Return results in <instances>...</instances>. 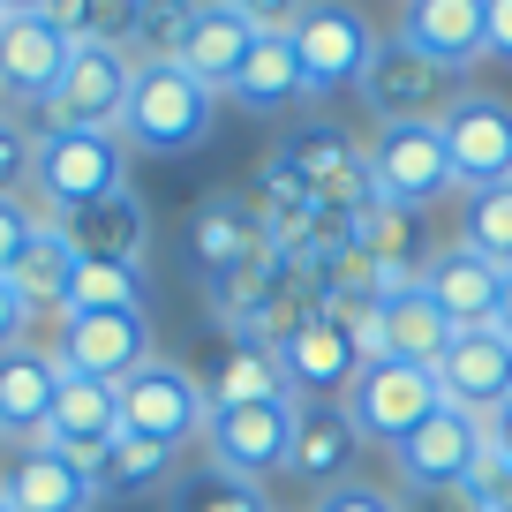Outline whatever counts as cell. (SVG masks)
Listing matches in <instances>:
<instances>
[{
    "label": "cell",
    "mask_w": 512,
    "mask_h": 512,
    "mask_svg": "<svg viewBox=\"0 0 512 512\" xmlns=\"http://www.w3.org/2000/svg\"><path fill=\"white\" fill-rule=\"evenodd\" d=\"M38 445L68 452L76 467H98L113 445H121V384L98 377H61V400H53V422Z\"/></svg>",
    "instance_id": "cell-17"
},
{
    "label": "cell",
    "mask_w": 512,
    "mask_h": 512,
    "mask_svg": "<svg viewBox=\"0 0 512 512\" xmlns=\"http://www.w3.org/2000/svg\"><path fill=\"white\" fill-rule=\"evenodd\" d=\"M0 23H8V8H0Z\"/></svg>",
    "instance_id": "cell-45"
},
{
    "label": "cell",
    "mask_w": 512,
    "mask_h": 512,
    "mask_svg": "<svg viewBox=\"0 0 512 512\" xmlns=\"http://www.w3.org/2000/svg\"><path fill=\"white\" fill-rule=\"evenodd\" d=\"M400 38L445 68H467L490 53V0H407Z\"/></svg>",
    "instance_id": "cell-22"
},
{
    "label": "cell",
    "mask_w": 512,
    "mask_h": 512,
    "mask_svg": "<svg viewBox=\"0 0 512 512\" xmlns=\"http://www.w3.org/2000/svg\"><path fill=\"white\" fill-rule=\"evenodd\" d=\"M437 392H445V407H460V415H490V407L512 400V339L497 332V324H467V332H452V347L437 354Z\"/></svg>",
    "instance_id": "cell-14"
},
{
    "label": "cell",
    "mask_w": 512,
    "mask_h": 512,
    "mask_svg": "<svg viewBox=\"0 0 512 512\" xmlns=\"http://www.w3.org/2000/svg\"><path fill=\"white\" fill-rule=\"evenodd\" d=\"M76 264H83V249L76 241H68V226L61 219H46V211H38V234H31V249L16 256V294L31 309H53V317H61L68 309V287H76Z\"/></svg>",
    "instance_id": "cell-25"
},
{
    "label": "cell",
    "mask_w": 512,
    "mask_h": 512,
    "mask_svg": "<svg viewBox=\"0 0 512 512\" xmlns=\"http://www.w3.org/2000/svg\"><path fill=\"white\" fill-rule=\"evenodd\" d=\"M189 256L204 279H226V272H249V264H264L272 256V234H264V219H256L249 204H234V196H204V204L189 211Z\"/></svg>",
    "instance_id": "cell-19"
},
{
    "label": "cell",
    "mask_w": 512,
    "mask_h": 512,
    "mask_svg": "<svg viewBox=\"0 0 512 512\" xmlns=\"http://www.w3.org/2000/svg\"><path fill=\"white\" fill-rule=\"evenodd\" d=\"M437 128H445V151H452L460 189H497V181H512V98L460 91Z\"/></svg>",
    "instance_id": "cell-13"
},
{
    "label": "cell",
    "mask_w": 512,
    "mask_h": 512,
    "mask_svg": "<svg viewBox=\"0 0 512 512\" xmlns=\"http://www.w3.org/2000/svg\"><path fill=\"white\" fill-rule=\"evenodd\" d=\"M204 422H211V392L181 362L151 354L136 377H121V430L128 437H151V445L181 452L189 437H204Z\"/></svg>",
    "instance_id": "cell-7"
},
{
    "label": "cell",
    "mask_w": 512,
    "mask_h": 512,
    "mask_svg": "<svg viewBox=\"0 0 512 512\" xmlns=\"http://www.w3.org/2000/svg\"><path fill=\"white\" fill-rule=\"evenodd\" d=\"M31 234H38V211L23 196H0V279L16 272V256L31 249Z\"/></svg>",
    "instance_id": "cell-36"
},
{
    "label": "cell",
    "mask_w": 512,
    "mask_h": 512,
    "mask_svg": "<svg viewBox=\"0 0 512 512\" xmlns=\"http://www.w3.org/2000/svg\"><path fill=\"white\" fill-rule=\"evenodd\" d=\"M0 445H8V437H0Z\"/></svg>",
    "instance_id": "cell-46"
},
{
    "label": "cell",
    "mask_w": 512,
    "mask_h": 512,
    "mask_svg": "<svg viewBox=\"0 0 512 512\" xmlns=\"http://www.w3.org/2000/svg\"><path fill=\"white\" fill-rule=\"evenodd\" d=\"M196 8H204V0H136V8H128V61L136 68L174 61L181 38H189V23H196Z\"/></svg>",
    "instance_id": "cell-30"
},
{
    "label": "cell",
    "mask_w": 512,
    "mask_h": 512,
    "mask_svg": "<svg viewBox=\"0 0 512 512\" xmlns=\"http://www.w3.org/2000/svg\"><path fill=\"white\" fill-rule=\"evenodd\" d=\"M61 354L53 347H8L0 354V437L8 445H38L61 400Z\"/></svg>",
    "instance_id": "cell-18"
},
{
    "label": "cell",
    "mask_w": 512,
    "mask_h": 512,
    "mask_svg": "<svg viewBox=\"0 0 512 512\" xmlns=\"http://www.w3.org/2000/svg\"><path fill=\"white\" fill-rule=\"evenodd\" d=\"M249 46H256V23H249V16H234L226 0H204L174 61L189 68L204 91H234V76H241V61H249Z\"/></svg>",
    "instance_id": "cell-23"
},
{
    "label": "cell",
    "mask_w": 512,
    "mask_h": 512,
    "mask_svg": "<svg viewBox=\"0 0 512 512\" xmlns=\"http://www.w3.org/2000/svg\"><path fill=\"white\" fill-rule=\"evenodd\" d=\"M460 91H467L460 68L430 61V53L407 46L400 31L377 38V53H369V68H362V98H369L377 121H445Z\"/></svg>",
    "instance_id": "cell-4"
},
{
    "label": "cell",
    "mask_w": 512,
    "mask_h": 512,
    "mask_svg": "<svg viewBox=\"0 0 512 512\" xmlns=\"http://www.w3.org/2000/svg\"><path fill=\"white\" fill-rule=\"evenodd\" d=\"M211 121H219V91H204L181 61H144L121 113V144L144 159H181L211 136Z\"/></svg>",
    "instance_id": "cell-1"
},
{
    "label": "cell",
    "mask_w": 512,
    "mask_h": 512,
    "mask_svg": "<svg viewBox=\"0 0 512 512\" xmlns=\"http://www.w3.org/2000/svg\"><path fill=\"white\" fill-rule=\"evenodd\" d=\"M400 512H475V497L467 490H407Z\"/></svg>",
    "instance_id": "cell-41"
},
{
    "label": "cell",
    "mask_w": 512,
    "mask_h": 512,
    "mask_svg": "<svg viewBox=\"0 0 512 512\" xmlns=\"http://www.w3.org/2000/svg\"><path fill=\"white\" fill-rule=\"evenodd\" d=\"M226 98H241L249 113H279L287 98H302L294 38L287 31H256V46H249V61H241V76H234V91H226Z\"/></svg>",
    "instance_id": "cell-28"
},
{
    "label": "cell",
    "mask_w": 512,
    "mask_h": 512,
    "mask_svg": "<svg viewBox=\"0 0 512 512\" xmlns=\"http://www.w3.org/2000/svg\"><path fill=\"white\" fill-rule=\"evenodd\" d=\"M309 407L302 400H264V407H211L204 422V445H211V467L241 482H264L272 467L294 460V437H302Z\"/></svg>",
    "instance_id": "cell-8"
},
{
    "label": "cell",
    "mask_w": 512,
    "mask_h": 512,
    "mask_svg": "<svg viewBox=\"0 0 512 512\" xmlns=\"http://www.w3.org/2000/svg\"><path fill=\"white\" fill-rule=\"evenodd\" d=\"M354 445H362V437H354L347 407H339V415H309V422H302V437H294L287 475L302 482V490H317V497H324V490H339V482H347Z\"/></svg>",
    "instance_id": "cell-27"
},
{
    "label": "cell",
    "mask_w": 512,
    "mask_h": 512,
    "mask_svg": "<svg viewBox=\"0 0 512 512\" xmlns=\"http://www.w3.org/2000/svg\"><path fill=\"white\" fill-rule=\"evenodd\" d=\"M377 317H384V354L392 362H422V369H437V354L452 347V317L422 294V279L407 294H384L377 302Z\"/></svg>",
    "instance_id": "cell-26"
},
{
    "label": "cell",
    "mask_w": 512,
    "mask_h": 512,
    "mask_svg": "<svg viewBox=\"0 0 512 512\" xmlns=\"http://www.w3.org/2000/svg\"><path fill=\"white\" fill-rule=\"evenodd\" d=\"M0 505L8 512H91L98 475L53 445H16V460L0 467Z\"/></svg>",
    "instance_id": "cell-16"
},
{
    "label": "cell",
    "mask_w": 512,
    "mask_h": 512,
    "mask_svg": "<svg viewBox=\"0 0 512 512\" xmlns=\"http://www.w3.org/2000/svg\"><path fill=\"white\" fill-rule=\"evenodd\" d=\"M407 490H467V475L482 467V422L460 415V407H437L422 430H407L392 445Z\"/></svg>",
    "instance_id": "cell-15"
},
{
    "label": "cell",
    "mask_w": 512,
    "mask_h": 512,
    "mask_svg": "<svg viewBox=\"0 0 512 512\" xmlns=\"http://www.w3.org/2000/svg\"><path fill=\"white\" fill-rule=\"evenodd\" d=\"M31 159H38V128L0 113V196H23L31 189Z\"/></svg>",
    "instance_id": "cell-35"
},
{
    "label": "cell",
    "mask_w": 512,
    "mask_h": 512,
    "mask_svg": "<svg viewBox=\"0 0 512 512\" xmlns=\"http://www.w3.org/2000/svg\"><path fill=\"white\" fill-rule=\"evenodd\" d=\"M68 53H76V38L53 16H8L0 23V113L23 106V113L46 121L53 91H61V76H68Z\"/></svg>",
    "instance_id": "cell-10"
},
{
    "label": "cell",
    "mask_w": 512,
    "mask_h": 512,
    "mask_svg": "<svg viewBox=\"0 0 512 512\" xmlns=\"http://www.w3.org/2000/svg\"><path fill=\"white\" fill-rule=\"evenodd\" d=\"M174 460H181L174 445H151V437H128V430H121V445L91 467V475H98V497H136V490H151V482L174 475Z\"/></svg>",
    "instance_id": "cell-31"
},
{
    "label": "cell",
    "mask_w": 512,
    "mask_h": 512,
    "mask_svg": "<svg viewBox=\"0 0 512 512\" xmlns=\"http://www.w3.org/2000/svg\"><path fill=\"white\" fill-rule=\"evenodd\" d=\"M68 309H144V264H106V256H83ZM61 309V317H68Z\"/></svg>",
    "instance_id": "cell-32"
},
{
    "label": "cell",
    "mask_w": 512,
    "mask_h": 512,
    "mask_svg": "<svg viewBox=\"0 0 512 512\" xmlns=\"http://www.w3.org/2000/svg\"><path fill=\"white\" fill-rule=\"evenodd\" d=\"M128 189V144L98 136V128H38V159H31V196L46 219H68L83 204H106Z\"/></svg>",
    "instance_id": "cell-2"
},
{
    "label": "cell",
    "mask_w": 512,
    "mask_h": 512,
    "mask_svg": "<svg viewBox=\"0 0 512 512\" xmlns=\"http://www.w3.org/2000/svg\"><path fill=\"white\" fill-rule=\"evenodd\" d=\"M422 294H430V302H437V309L452 317V332H467V324H497V294H505V264H490L482 249L452 241V249H437L430 264H422Z\"/></svg>",
    "instance_id": "cell-20"
},
{
    "label": "cell",
    "mask_w": 512,
    "mask_h": 512,
    "mask_svg": "<svg viewBox=\"0 0 512 512\" xmlns=\"http://www.w3.org/2000/svg\"><path fill=\"white\" fill-rule=\"evenodd\" d=\"M0 512H8V505H0Z\"/></svg>",
    "instance_id": "cell-47"
},
{
    "label": "cell",
    "mask_w": 512,
    "mask_h": 512,
    "mask_svg": "<svg viewBox=\"0 0 512 512\" xmlns=\"http://www.w3.org/2000/svg\"><path fill=\"white\" fill-rule=\"evenodd\" d=\"M272 166L287 181H302V196H309V204H324V211L369 204V151L347 144L339 128H294L287 144L272 151Z\"/></svg>",
    "instance_id": "cell-12"
},
{
    "label": "cell",
    "mask_w": 512,
    "mask_h": 512,
    "mask_svg": "<svg viewBox=\"0 0 512 512\" xmlns=\"http://www.w3.org/2000/svg\"><path fill=\"white\" fill-rule=\"evenodd\" d=\"M279 369H287V384H294V400H347V384L362 377V354H354V339H347V324L339 317H309L302 332L279 347Z\"/></svg>",
    "instance_id": "cell-21"
},
{
    "label": "cell",
    "mask_w": 512,
    "mask_h": 512,
    "mask_svg": "<svg viewBox=\"0 0 512 512\" xmlns=\"http://www.w3.org/2000/svg\"><path fill=\"white\" fill-rule=\"evenodd\" d=\"M174 512H272V497L256 490V482L226 475V467H211V475H189L174 490Z\"/></svg>",
    "instance_id": "cell-34"
},
{
    "label": "cell",
    "mask_w": 512,
    "mask_h": 512,
    "mask_svg": "<svg viewBox=\"0 0 512 512\" xmlns=\"http://www.w3.org/2000/svg\"><path fill=\"white\" fill-rule=\"evenodd\" d=\"M68 377H98V384H121L151 362V317L144 309H68L61 339H53Z\"/></svg>",
    "instance_id": "cell-9"
},
{
    "label": "cell",
    "mask_w": 512,
    "mask_h": 512,
    "mask_svg": "<svg viewBox=\"0 0 512 512\" xmlns=\"http://www.w3.org/2000/svg\"><path fill=\"white\" fill-rule=\"evenodd\" d=\"M128 91H136V61L121 46H76L38 128H98V136H121Z\"/></svg>",
    "instance_id": "cell-11"
},
{
    "label": "cell",
    "mask_w": 512,
    "mask_h": 512,
    "mask_svg": "<svg viewBox=\"0 0 512 512\" xmlns=\"http://www.w3.org/2000/svg\"><path fill=\"white\" fill-rule=\"evenodd\" d=\"M294 68H302V98H332V91H362V68L377 53V31H369L362 8L347 0H309L294 16Z\"/></svg>",
    "instance_id": "cell-5"
},
{
    "label": "cell",
    "mask_w": 512,
    "mask_h": 512,
    "mask_svg": "<svg viewBox=\"0 0 512 512\" xmlns=\"http://www.w3.org/2000/svg\"><path fill=\"white\" fill-rule=\"evenodd\" d=\"M490 53L512 61V0H490Z\"/></svg>",
    "instance_id": "cell-42"
},
{
    "label": "cell",
    "mask_w": 512,
    "mask_h": 512,
    "mask_svg": "<svg viewBox=\"0 0 512 512\" xmlns=\"http://www.w3.org/2000/svg\"><path fill=\"white\" fill-rule=\"evenodd\" d=\"M460 241L512 272V181H497V189H475V196H467V234H460Z\"/></svg>",
    "instance_id": "cell-33"
},
{
    "label": "cell",
    "mask_w": 512,
    "mask_h": 512,
    "mask_svg": "<svg viewBox=\"0 0 512 512\" xmlns=\"http://www.w3.org/2000/svg\"><path fill=\"white\" fill-rule=\"evenodd\" d=\"M317 512H400V497H392V490H369V482H339V490H324L317 497Z\"/></svg>",
    "instance_id": "cell-37"
},
{
    "label": "cell",
    "mask_w": 512,
    "mask_h": 512,
    "mask_svg": "<svg viewBox=\"0 0 512 512\" xmlns=\"http://www.w3.org/2000/svg\"><path fill=\"white\" fill-rule=\"evenodd\" d=\"M497 332L512 339V272H505V294H497Z\"/></svg>",
    "instance_id": "cell-43"
},
{
    "label": "cell",
    "mask_w": 512,
    "mask_h": 512,
    "mask_svg": "<svg viewBox=\"0 0 512 512\" xmlns=\"http://www.w3.org/2000/svg\"><path fill=\"white\" fill-rule=\"evenodd\" d=\"M68 241H76L83 256H106V264H144V241H151V211L136 204V189L106 196V204H83L68 211Z\"/></svg>",
    "instance_id": "cell-24"
},
{
    "label": "cell",
    "mask_w": 512,
    "mask_h": 512,
    "mask_svg": "<svg viewBox=\"0 0 512 512\" xmlns=\"http://www.w3.org/2000/svg\"><path fill=\"white\" fill-rule=\"evenodd\" d=\"M234 16H249L256 31H294V16H302L309 0H226Z\"/></svg>",
    "instance_id": "cell-38"
},
{
    "label": "cell",
    "mask_w": 512,
    "mask_h": 512,
    "mask_svg": "<svg viewBox=\"0 0 512 512\" xmlns=\"http://www.w3.org/2000/svg\"><path fill=\"white\" fill-rule=\"evenodd\" d=\"M482 445H490V460H505V467H512V400L482 415Z\"/></svg>",
    "instance_id": "cell-40"
},
{
    "label": "cell",
    "mask_w": 512,
    "mask_h": 512,
    "mask_svg": "<svg viewBox=\"0 0 512 512\" xmlns=\"http://www.w3.org/2000/svg\"><path fill=\"white\" fill-rule=\"evenodd\" d=\"M445 407V392H437V369L422 362H369L362 377L347 384V422L354 437H369V445H400L407 430H422V422Z\"/></svg>",
    "instance_id": "cell-6"
},
{
    "label": "cell",
    "mask_w": 512,
    "mask_h": 512,
    "mask_svg": "<svg viewBox=\"0 0 512 512\" xmlns=\"http://www.w3.org/2000/svg\"><path fill=\"white\" fill-rule=\"evenodd\" d=\"M264 400H294L279 354L264 347H226V369L211 377V407H264Z\"/></svg>",
    "instance_id": "cell-29"
},
{
    "label": "cell",
    "mask_w": 512,
    "mask_h": 512,
    "mask_svg": "<svg viewBox=\"0 0 512 512\" xmlns=\"http://www.w3.org/2000/svg\"><path fill=\"white\" fill-rule=\"evenodd\" d=\"M452 189H460V174H452V151H445L437 121H384L377 128V144H369V196H384L400 211H430Z\"/></svg>",
    "instance_id": "cell-3"
},
{
    "label": "cell",
    "mask_w": 512,
    "mask_h": 512,
    "mask_svg": "<svg viewBox=\"0 0 512 512\" xmlns=\"http://www.w3.org/2000/svg\"><path fill=\"white\" fill-rule=\"evenodd\" d=\"M0 8H8V16H38V8H46V0H0Z\"/></svg>",
    "instance_id": "cell-44"
},
{
    "label": "cell",
    "mask_w": 512,
    "mask_h": 512,
    "mask_svg": "<svg viewBox=\"0 0 512 512\" xmlns=\"http://www.w3.org/2000/svg\"><path fill=\"white\" fill-rule=\"evenodd\" d=\"M31 317H38V309H31V302L16 294V279H0V354H8V347H23Z\"/></svg>",
    "instance_id": "cell-39"
}]
</instances>
